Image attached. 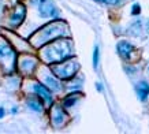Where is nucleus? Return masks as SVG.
I'll list each match as a JSON object with an SVG mask.
<instances>
[{"label": "nucleus", "instance_id": "8", "mask_svg": "<svg viewBox=\"0 0 149 134\" xmlns=\"http://www.w3.org/2000/svg\"><path fill=\"white\" fill-rule=\"evenodd\" d=\"M13 56V51L7 44H1L0 45V60H4L7 58Z\"/></svg>", "mask_w": 149, "mask_h": 134}, {"label": "nucleus", "instance_id": "12", "mask_svg": "<svg viewBox=\"0 0 149 134\" xmlns=\"http://www.w3.org/2000/svg\"><path fill=\"white\" fill-rule=\"evenodd\" d=\"M100 4H105V6H118L120 3V0H95Z\"/></svg>", "mask_w": 149, "mask_h": 134}, {"label": "nucleus", "instance_id": "13", "mask_svg": "<svg viewBox=\"0 0 149 134\" xmlns=\"http://www.w3.org/2000/svg\"><path fill=\"white\" fill-rule=\"evenodd\" d=\"M140 13H141V6L138 3H134L133 8H131V15H138Z\"/></svg>", "mask_w": 149, "mask_h": 134}, {"label": "nucleus", "instance_id": "9", "mask_svg": "<svg viewBox=\"0 0 149 134\" xmlns=\"http://www.w3.org/2000/svg\"><path fill=\"white\" fill-rule=\"evenodd\" d=\"M45 84L48 85V88H51V89H54V90H59V89H60V84L55 80L54 77H51V75H48L45 78Z\"/></svg>", "mask_w": 149, "mask_h": 134}, {"label": "nucleus", "instance_id": "6", "mask_svg": "<svg viewBox=\"0 0 149 134\" xmlns=\"http://www.w3.org/2000/svg\"><path fill=\"white\" fill-rule=\"evenodd\" d=\"M142 23L144 22H142L141 19L136 21V22L129 27V34H131V36H140V31L142 30Z\"/></svg>", "mask_w": 149, "mask_h": 134}, {"label": "nucleus", "instance_id": "15", "mask_svg": "<svg viewBox=\"0 0 149 134\" xmlns=\"http://www.w3.org/2000/svg\"><path fill=\"white\" fill-rule=\"evenodd\" d=\"M3 116H4V108H3V107H0V119H1Z\"/></svg>", "mask_w": 149, "mask_h": 134}, {"label": "nucleus", "instance_id": "3", "mask_svg": "<svg viewBox=\"0 0 149 134\" xmlns=\"http://www.w3.org/2000/svg\"><path fill=\"white\" fill-rule=\"evenodd\" d=\"M32 89H33V92H34L36 94L41 96L42 100H45L47 104H52V93H51V90L48 89V86L36 82V84H33L32 85Z\"/></svg>", "mask_w": 149, "mask_h": 134}, {"label": "nucleus", "instance_id": "10", "mask_svg": "<svg viewBox=\"0 0 149 134\" xmlns=\"http://www.w3.org/2000/svg\"><path fill=\"white\" fill-rule=\"evenodd\" d=\"M93 68L95 70H97L99 68V62H100V48L99 45L96 44L95 45V49H93Z\"/></svg>", "mask_w": 149, "mask_h": 134}, {"label": "nucleus", "instance_id": "11", "mask_svg": "<svg viewBox=\"0 0 149 134\" xmlns=\"http://www.w3.org/2000/svg\"><path fill=\"white\" fill-rule=\"evenodd\" d=\"M77 94H68L67 97L64 98V103H63V107L64 108H70L72 107L74 104H75V101H77Z\"/></svg>", "mask_w": 149, "mask_h": 134}, {"label": "nucleus", "instance_id": "1", "mask_svg": "<svg viewBox=\"0 0 149 134\" xmlns=\"http://www.w3.org/2000/svg\"><path fill=\"white\" fill-rule=\"evenodd\" d=\"M33 3L38 6V14L42 18H52L58 15V10L49 0H33Z\"/></svg>", "mask_w": 149, "mask_h": 134}, {"label": "nucleus", "instance_id": "2", "mask_svg": "<svg viewBox=\"0 0 149 134\" xmlns=\"http://www.w3.org/2000/svg\"><path fill=\"white\" fill-rule=\"evenodd\" d=\"M134 51H136L134 45L130 44L129 41H119L116 44V52L123 60H130Z\"/></svg>", "mask_w": 149, "mask_h": 134}, {"label": "nucleus", "instance_id": "4", "mask_svg": "<svg viewBox=\"0 0 149 134\" xmlns=\"http://www.w3.org/2000/svg\"><path fill=\"white\" fill-rule=\"evenodd\" d=\"M134 89H136V93L138 96V100L140 101H145L149 96V84L146 81H141L138 82L136 86H134Z\"/></svg>", "mask_w": 149, "mask_h": 134}, {"label": "nucleus", "instance_id": "14", "mask_svg": "<svg viewBox=\"0 0 149 134\" xmlns=\"http://www.w3.org/2000/svg\"><path fill=\"white\" fill-rule=\"evenodd\" d=\"M96 89L99 90V92H103V90H104V88H103V85H101L100 82H96Z\"/></svg>", "mask_w": 149, "mask_h": 134}, {"label": "nucleus", "instance_id": "5", "mask_svg": "<svg viewBox=\"0 0 149 134\" xmlns=\"http://www.w3.org/2000/svg\"><path fill=\"white\" fill-rule=\"evenodd\" d=\"M26 104H27V107L30 108L32 111H34V112H41L42 111V104H41L40 100H38L37 97H34V96L27 98Z\"/></svg>", "mask_w": 149, "mask_h": 134}, {"label": "nucleus", "instance_id": "7", "mask_svg": "<svg viewBox=\"0 0 149 134\" xmlns=\"http://www.w3.org/2000/svg\"><path fill=\"white\" fill-rule=\"evenodd\" d=\"M23 17H25V7L23 8H21V11H15V13L13 14V17H11V25H14V26H18L19 23L22 22Z\"/></svg>", "mask_w": 149, "mask_h": 134}]
</instances>
